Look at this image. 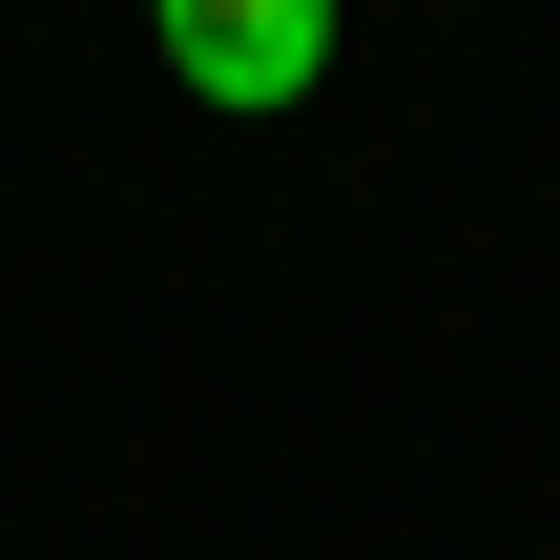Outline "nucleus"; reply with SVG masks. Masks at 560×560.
I'll return each mask as SVG.
<instances>
[{
	"instance_id": "nucleus-1",
	"label": "nucleus",
	"mask_w": 560,
	"mask_h": 560,
	"mask_svg": "<svg viewBox=\"0 0 560 560\" xmlns=\"http://www.w3.org/2000/svg\"><path fill=\"white\" fill-rule=\"evenodd\" d=\"M145 42H166V83L229 104V125H270V104L332 83V0H145Z\"/></svg>"
}]
</instances>
